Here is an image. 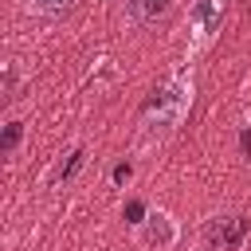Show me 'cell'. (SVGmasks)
Returning <instances> with one entry per match:
<instances>
[{
    "label": "cell",
    "instance_id": "8",
    "mask_svg": "<svg viewBox=\"0 0 251 251\" xmlns=\"http://www.w3.org/2000/svg\"><path fill=\"white\" fill-rule=\"evenodd\" d=\"M129 173H133L129 165H118V169H114V180H118V184H126V180H129Z\"/></svg>",
    "mask_w": 251,
    "mask_h": 251
},
{
    "label": "cell",
    "instance_id": "2",
    "mask_svg": "<svg viewBox=\"0 0 251 251\" xmlns=\"http://www.w3.org/2000/svg\"><path fill=\"white\" fill-rule=\"evenodd\" d=\"M243 231H247V220H239V216H231L224 227H216V235H220V243H224V247H239Z\"/></svg>",
    "mask_w": 251,
    "mask_h": 251
},
{
    "label": "cell",
    "instance_id": "6",
    "mask_svg": "<svg viewBox=\"0 0 251 251\" xmlns=\"http://www.w3.org/2000/svg\"><path fill=\"white\" fill-rule=\"evenodd\" d=\"M82 157H86V153H82V149H75V153H71V161H67V169H63V180H67V176H75V173H78V165H82Z\"/></svg>",
    "mask_w": 251,
    "mask_h": 251
},
{
    "label": "cell",
    "instance_id": "7",
    "mask_svg": "<svg viewBox=\"0 0 251 251\" xmlns=\"http://www.w3.org/2000/svg\"><path fill=\"white\" fill-rule=\"evenodd\" d=\"M126 216H129V224H145V220H141V216H145V204L129 200V204H126Z\"/></svg>",
    "mask_w": 251,
    "mask_h": 251
},
{
    "label": "cell",
    "instance_id": "9",
    "mask_svg": "<svg viewBox=\"0 0 251 251\" xmlns=\"http://www.w3.org/2000/svg\"><path fill=\"white\" fill-rule=\"evenodd\" d=\"M239 145H243V153H247V157H251V126H247V129H243V133H239Z\"/></svg>",
    "mask_w": 251,
    "mask_h": 251
},
{
    "label": "cell",
    "instance_id": "4",
    "mask_svg": "<svg viewBox=\"0 0 251 251\" xmlns=\"http://www.w3.org/2000/svg\"><path fill=\"white\" fill-rule=\"evenodd\" d=\"M169 12V0H137V16L145 20V24H153L157 16H165Z\"/></svg>",
    "mask_w": 251,
    "mask_h": 251
},
{
    "label": "cell",
    "instance_id": "1",
    "mask_svg": "<svg viewBox=\"0 0 251 251\" xmlns=\"http://www.w3.org/2000/svg\"><path fill=\"white\" fill-rule=\"evenodd\" d=\"M141 239L149 243V247H169L173 239H176V227H173V220L165 216V212H153L149 220H145V231H141Z\"/></svg>",
    "mask_w": 251,
    "mask_h": 251
},
{
    "label": "cell",
    "instance_id": "5",
    "mask_svg": "<svg viewBox=\"0 0 251 251\" xmlns=\"http://www.w3.org/2000/svg\"><path fill=\"white\" fill-rule=\"evenodd\" d=\"M20 137H24V126H20V122H8V126H4V137H0V149L12 153V149L20 145Z\"/></svg>",
    "mask_w": 251,
    "mask_h": 251
},
{
    "label": "cell",
    "instance_id": "3",
    "mask_svg": "<svg viewBox=\"0 0 251 251\" xmlns=\"http://www.w3.org/2000/svg\"><path fill=\"white\" fill-rule=\"evenodd\" d=\"M39 16H67L71 8H75V0H27Z\"/></svg>",
    "mask_w": 251,
    "mask_h": 251
}]
</instances>
